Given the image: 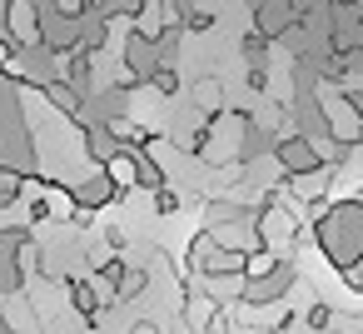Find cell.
I'll return each instance as SVG.
<instances>
[{
    "label": "cell",
    "instance_id": "10",
    "mask_svg": "<svg viewBox=\"0 0 363 334\" xmlns=\"http://www.w3.org/2000/svg\"><path fill=\"white\" fill-rule=\"evenodd\" d=\"M150 200H155V215H164V220H174V215H179V205H184L174 185H164V190H160V195H150Z\"/></svg>",
    "mask_w": 363,
    "mask_h": 334
},
{
    "label": "cell",
    "instance_id": "9",
    "mask_svg": "<svg viewBox=\"0 0 363 334\" xmlns=\"http://www.w3.org/2000/svg\"><path fill=\"white\" fill-rule=\"evenodd\" d=\"M214 249H219V244L209 239V230H199V235L189 239V269H204V259H209Z\"/></svg>",
    "mask_w": 363,
    "mask_h": 334
},
{
    "label": "cell",
    "instance_id": "2",
    "mask_svg": "<svg viewBox=\"0 0 363 334\" xmlns=\"http://www.w3.org/2000/svg\"><path fill=\"white\" fill-rule=\"evenodd\" d=\"M274 165L284 170V180H294V175L318 170V150H313L303 135H279V140H274Z\"/></svg>",
    "mask_w": 363,
    "mask_h": 334
},
{
    "label": "cell",
    "instance_id": "4",
    "mask_svg": "<svg viewBox=\"0 0 363 334\" xmlns=\"http://www.w3.org/2000/svg\"><path fill=\"white\" fill-rule=\"evenodd\" d=\"M70 195H75V210H90V215H100L105 205H120V190H115L100 170H90V175L70 180Z\"/></svg>",
    "mask_w": 363,
    "mask_h": 334
},
{
    "label": "cell",
    "instance_id": "11",
    "mask_svg": "<svg viewBox=\"0 0 363 334\" xmlns=\"http://www.w3.org/2000/svg\"><path fill=\"white\" fill-rule=\"evenodd\" d=\"M130 334H160V324H155V319H135Z\"/></svg>",
    "mask_w": 363,
    "mask_h": 334
},
{
    "label": "cell",
    "instance_id": "1",
    "mask_svg": "<svg viewBox=\"0 0 363 334\" xmlns=\"http://www.w3.org/2000/svg\"><path fill=\"white\" fill-rule=\"evenodd\" d=\"M294 279H298V274H294V259H279V269L264 274V279H249L239 299L254 304V309H264V304H284V294L294 289Z\"/></svg>",
    "mask_w": 363,
    "mask_h": 334
},
{
    "label": "cell",
    "instance_id": "7",
    "mask_svg": "<svg viewBox=\"0 0 363 334\" xmlns=\"http://www.w3.org/2000/svg\"><path fill=\"white\" fill-rule=\"evenodd\" d=\"M269 50H274V45H269L264 36H254V31H249V36L239 41V60H244L249 70H269V60H274Z\"/></svg>",
    "mask_w": 363,
    "mask_h": 334
},
{
    "label": "cell",
    "instance_id": "3",
    "mask_svg": "<svg viewBox=\"0 0 363 334\" xmlns=\"http://www.w3.org/2000/svg\"><path fill=\"white\" fill-rule=\"evenodd\" d=\"M294 26H298V6H289V0H264V6H254V36H264L269 45L284 41Z\"/></svg>",
    "mask_w": 363,
    "mask_h": 334
},
{
    "label": "cell",
    "instance_id": "8",
    "mask_svg": "<svg viewBox=\"0 0 363 334\" xmlns=\"http://www.w3.org/2000/svg\"><path fill=\"white\" fill-rule=\"evenodd\" d=\"M145 90H150L155 100H174V95H179V65H160V70L145 80Z\"/></svg>",
    "mask_w": 363,
    "mask_h": 334
},
{
    "label": "cell",
    "instance_id": "5",
    "mask_svg": "<svg viewBox=\"0 0 363 334\" xmlns=\"http://www.w3.org/2000/svg\"><path fill=\"white\" fill-rule=\"evenodd\" d=\"M150 279H155V274H150L145 264H125V274H120V284H115V309L145 299V294H150Z\"/></svg>",
    "mask_w": 363,
    "mask_h": 334
},
{
    "label": "cell",
    "instance_id": "6",
    "mask_svg": "<svg viewBox=\"0 0 363 334\" xmlns=\"http://www.w3.org/2000/svg\"><path fill=\"white\" fill-rule=\"evenodd\" d=\"M214 26H219V16L209 6H179V31L184 36H209Z\"/></svg>",
    "mask_w": 363,
    "mask_h": 334
},
{
    "label": "cell",
    "instance_id": "12",
    "mask_svg": "<svg viewBox=\"0 0 363 334\" xmlns=\"http://www.w3.org/2000/svg\"><path fill=\"white\" fill-rule=\"evenodd\" d=\"M6 6H11V0H0V36H6Z\"/></svg>",
    "mask_w": 363,
    "mask_h": 334
}]
</instances>
